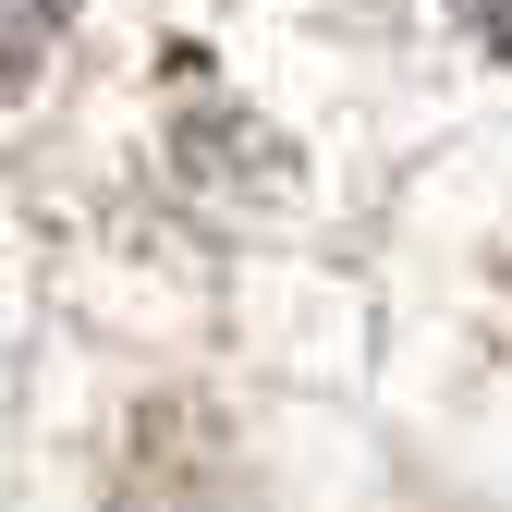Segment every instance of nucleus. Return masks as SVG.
<instances>
[{
    "instance_id": "f257e3e1",
    "label": "nucleus",
    "mask_w": 512,
    "mask_h": 512,
    "mask_svg": "<svg viewBox=\"0 0 512 512\" xmlns=\"http://www.w3.org/2000/svg\"><path fill=\"white\" fill-rule=\"evenodd\" d=\"M49 37H61V0H0V86H13V74H37V61H49Z\"/></svg>"
},
{
    "instance_id": "f03ea898",
    "label": "nucleus",
    "mask_w": 512,
    "mask_h": 512,
    "mask_svg": "<svg viewBox=\"0 0 512 512\" xmlns=\"http://www.w3.org/2000/svg\"><path fill=\"white\" fill-rule=\"evenodd\" d=\"M464 25H476L488 49H512V0H464Z\"/></svg>"
}]
</instances>
